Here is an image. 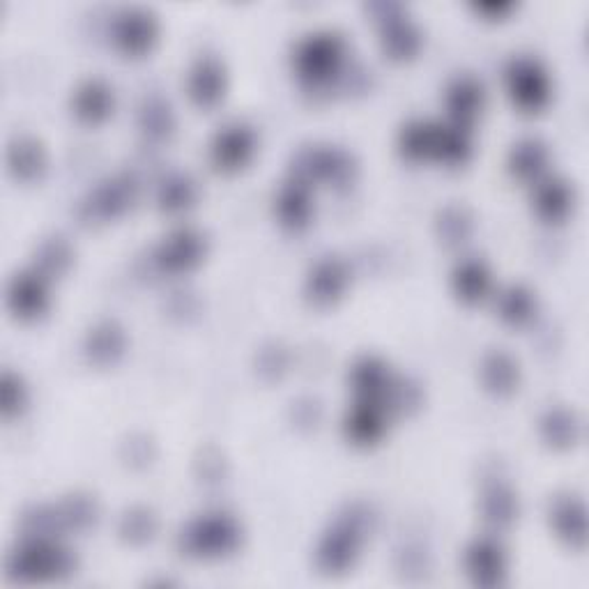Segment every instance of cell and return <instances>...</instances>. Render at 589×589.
Instances as JSON below:
<instances>
[{
    "instance_id": "f1b7e54d",
    "label": "cell",
    "mask_w": 589,
    "mask_h": 589,
    "mask_svg": "<svg viewBox=\"0 0 589 589\" xmlns=\"http://www.w3.org/2000/svg\"><path fill=\"white\" fill-rule=\"evenodd\" d=\"M435 233L447 249H460L475 235V216L465 205L449 203L435 216Z\"/></svg>"
},
{
    "instance_id": "30bf717a",
    "label": "cell",
    "mask_w": 589,
    "mask_h": 589,
    "mask_svg": "<svg viewBox=\"0 0 589 589\" xmlns=\"http://www.w3.org/2000/svg\"><path fill=\"white\" fill-rule=\"evenodd\" d=\"M256 151V132L247 122H229L221 127L210 145L212 166L221 174H235L252 159Z\"/></svg>"
},
{
    "instance_id": "d590c367",
    "label": "cell",
    "mask_w": 589,
    "mask_h": 589,
    "mask_svg": "<svg viewBox=\"0 0 589 589\" xmlns=\"http://www.w3.org/2000/svg\"><path fill=\"white\" fill-rule=\"evenodd\" d=\"M157 530H159L157 515L147 507H132L122 513L118 521V536L127 546H134V548L151 544L157 536Z\"/></svg>"
},
{
    "instance_id": "52a82bcc",
    "label": "cell",
    "mask_w": 589,
    "mask_h": 589,
    "mask_svg": "<svg viewBox=\"0 0 589 589\" xmlns=\"http://www.w3.org/2000/svg\"><path fill=\"white\" fill-rule=\"evenodd\" d=\"M507 86L513 104L525 113L542 111L551 100V79L542 63L519 56L507 65Z\"/></svg>"
},
{
    "instance_id": "ac0fdd59",
    "label": "cell",
    "mask_w": 589,
    "mask_h": 589,
    "mask_svg": "<svg viewBox=\"0 0 589 589\" xmlns=\"http://www.w3.org/2000/svg\"><path fill=\"white\" fill-rule=\"evenodd\" d=\"M484 86L477 81L470 74H463V77H456L447 86V111L452 115V122L458 127L470 130L473 122L479 118L484 109Z\"/></svg>"
},
{
    "instance_id": "277c9868",
    "label": "cell",
    "mask_w": 589,
    "mask_h": 589,
    "mask_svg": "<svg viewBox=\"0 0 589 589\" xmlns=\"http://www.w3.org/2000/svg\"><path fill=\"white\" fill-rule=\"evenodd\" d=\"M242 546V527L229 513H203L178 534V553L189 559H224Z\"/></svg>"
},
{
    "instance_id": "d6986e66",
    "label": "cell",
    "mask_w": 589,
    "mask_h": 589,
    "mask_svg": "<svg viewBox=\"0 0 589 589\" xmlns=\"http://www.w3.org/2000/svg\"><path fill=\"white\" fill-rule=\"evenodd\" d=\"M346 437L357 447H371L387 431V410L376 401H357L346 416Z\"/></svg>"
},
{
    "instance_id": "7c38bea8",
    "label": "cell",
    "mask_w": 589,
    "mask_h": 589,
    "mask_svg": "<svg viewBox=\"0 0 589 589\" xmlns=\"http://www.w3.org/2000/svg\"><path fill=\"white\" fill-rule=\"evenodd\" d=\"M465 569L477 587H500L507 578V553L496 538L481 536L465 551Z\"/></svg>"
},
{
    "instance_id": "2e32d148",
    "label": "cell",
    "mask_w": 589,
    "mask_h": 589,
    "mask_svg": "<svg viewBox=\"0 0 589 589\" xmlns=\"http://www.w3.org/2000/svg\"><path fill=\"white\" fill-rule=\"evenodd\" d=\"M127 353V334L122 330L118 321H100L97 323L84 341V355L92 366H113Z\"/></svg>"
},
{
    "instance_id": "ba28073f",
    "label": "cell",
    "mask_w": 589,
    "mask_h": 589,
    "mask_svg": "<svg viewBox=\"0 0 589 589\" xmlns=\"http://www.w3.org/2000/svg\"><path fill=\"white\" fill-rule=\"evenodd\" d=\"M208 252L205 237L193 229H178L164 237L153 252V265L162 275H185L201 265Z\"/></svg>"
},
{
    "instance_id": "836d02e7",
    "label": "cell",
    "mask_w": 589,
    "mask_h": 589,
    "mask_svg": "<svg viewBox=\"0 0 589 589\" xmlns=\"http://www.w3.org/2000/svg\"><path fill=\"white\" fill-rule=\"evenodd\" d=\"M470 155H473L470 130L458 127L454 125V122H449V125H437L433 159L456 168V166L468 164Z\"/></svg>"
},
{
    "instance_id": "9c48e42d",
    "label": "cell",
    "mask_w": 589,
    "mask_h": 589,
    "mask_svg": "<svg viewBox=\"0 0 589 589\" xmlns=\"http://www.w3.org/2000/svg\"><path fill=\"white\" fill-rule=\"evenodd\" d=\"M111 37L125 56H143L157 40V19L145 8H122L113 16Z\"/></svg>"
},
{
    "instance_id": "8fae6325",
    "label": "cell",
    "mask_w": 589,
    "mask_h": 589,
    "mask_svg": "<svg viewBox=\"0 0 589 589\" xmlns=\"http://www.w3.org/2000/svg\"><path fill=\"white\" fill-rule=\"evenodd\" d=\"M548 519L555 536L574 551L587 546V507L576 493H559L553 498Z\"/></svg>"
},
{
    "instance_id": "8992f818",
    "label": "cell",
    "mask_w": 589,
    "mask_h": 589,
    "mask_svg": "<svg viewBox=\"0 0 589 589\" xmlns=\"http://www.w3.org/2000/svg\"><path fill=\"white\" fill-rule=\"evenodd\" d=\"M141 182L134 174H118L88 191L77 205V219L84 226H100L132 210Z\"/></svg>"
},
{
    "instance_id": "60d3db41",
    "label": "cell",
    "mask_w": 589,
    "mask_h": 589,
    "mask_svg": "<svg viewBox=\"0 0 589 589\" xmlns=\"http://www.w3.org/2000/svg\"><path fill=\"white\" fill-rule=\"evenodd\" d=\"M290 366V353L279 341H269L256 355V371L265 382H279Z\"/></svg>"
},
{
    "instance_id": "bcb514c9",
    "label": "cell",
    "mask_w": 589,
    "mask_h": 589,
    "mask_svg": "<svg viewBox=\"0 0 589 589\" xmlns=\"http://www.w3.org/2000/svg\"><path fill=\"white\" fill-rule=\"evenodd\" d=\"M290 422L298 431H315L323 422V405L313 397H302L290 405Z\"/></svg>"
},
{
    "instance_id": "ffe728a7",
    "label": "cell",
    "mask_w": 589,
    "mask_h": 589,
    "mask_svg": "<svg viewBox=\"0 0 589 589\" xmlns=\"http://www.w3.org/2000/svg\"><path fill=\"white\" fill-rule=\"evenodd\" d=\"M48 298L44 279L37 273L14 275L8 284V307L21 321H35L46 311Z\"/></svg>"
},
{
    "instance_id": "484cf974",
    "label": "cell",
    "mask_w": 589,
    "mask_h": 589,
    "mask_svg": "<svg viewBox=\"0 0 589 589\" xmlns=\"http://www.w3.org/2000/svg\"><path fill=\"white\" fill-rule=\"evenodd\" d=\"M389 382V368L380 357L364 355L351 368V387L359 401L382 403Z\"/></svg>"
},
{
    "instance_id": "7dc6e473",
    "label": "cell",
    "mask_w": 589,
    "mask_h": 589,
    "mask_svg": "<svg viewBox=\"0 0 589 589\" xmlns=\"http://www.w3.org/2000/svg\"><path fill=\"white\" fill-rule=\"evenodd\" d=\"M397 569L405 578H422L429 571V553L422 544H403L397 551Z\"/></svg>"
},
{
    "instance_id": "5b68a950",
    "label": "cell",
    "mask_w": 589,
    "mask_h": 589,
    "mask_svg": "<svg viewBox=\"0 0 589 589\" xmlns=\"http://www.w3.org/2000/svg\"><path fill=\"white\" fill-rule=\"evenodd\" d=\"M357 176L355 157L338 145L313 143L302 145L290 162V178L302 180L309 187L313 182L330 185L334 189H348Z\"/></svg>"
},
{
    "instance_id": "3957f363",
    "label": "cell",
    "mask_w": 589,
    "mask_h": 589,
    "mask_svg": "<svg viewBox=\"0 0 589 589\" xmlns=\"http://www.w3.org/2000/svg\"><path fill=\"white\" fill-rule=\"evenodd\" d=\"M346 56V40L336 31H318L307 35L294 48V69L307 92L313 97L332 95Z\"/></svg>"
},
{
    "instance_id": "c3c4849f",
    "label": "cell",
    "mask_w": 589,
    "mask_h": 589,
    "mask_svg": "<svg viewBox=\"0 0 589 589\" xmlns=\"http://www.w3.org/2000/svg\"><path fill=\"white\" fill-rule=\"evenodd\" d=\"M473 8L486 19H502L515 8V3L513 0H477V3H473Z\"/></svg>"
},
{
    "instance_id": "44dd1931",
    "label": "cell",
    "mask_w": 589,
    "mask_h": 589,
    "mask_svg": "<svg viewBox=\"0 0 589 589\" xmlns=\"http://www.w3.org/2000/svg\"><path fill=\"white\" fill-rule=\"evenodd\" d=\"M538 431H542V440L551 449L567 452L582 440V420L576 410L555 405L544 412Z\"/></svg>"
},
{
    "instance_id": "4316f807",
    "label": "cell",
    "mask_w": 589,
    "mask_h": 589,
    "mask_svg": "<svg viewBox=\"0 0 589 589\" xmlns=\"http://www.w3.org/2000/svg\"><path fill=\"white\" fill-rule=\"evenodd\" d=\"M8 168L21 182H35L46 170V155L40 141L33 136H14L8 143Z\"/></svg>"
},
{
    "instance_id": "74e56055",
    "label": "cell",
    "mask_w": 589,
    "mask_h": 589,
    "mask_svg": "<svg viewBox=\"0 0 589 589\" xmlns=\"http://www.w3.org/2000/svg\"><path fill=\"white\" fill-rule=\"evenodd\" d=\"M19 527L23 536H35V538H60L67 532L58 504L29 507L21 513Z\"/></svg>"
},
{
    "instance_id": "1f68e13d",
    "label": "cell",
    "mask_w": 589,
    "mask_h": 589,
    "mask_svg": "<svg viewBox=\"0 0 589 589\" xmlns=\"http://www.w3.org/2000/svg\"><path fill=\"white\" fill-rule=\"evenodd\" d=\"M454 292L456 298L465 304H479L488 290H490V273L488 267L477 260V258H468L463 260L456 269H454Z\"/></svg>"
},
{
    "instance_id": "cb8c5ba5",
    "label": "cell",
    "mask_w": 589,
    "mask_h": 589,
    "mask_svg": "<svg viewBox=\"0 0 589 589\" xmlns=\"http://www.w3.org/2000/svg\"><path fill=\"white\" fill-rule=\"evenodd\" d=\"M136 125L145 141L164 143L176 132V115L162 95H145L136 109Z\"/></svg>"
},
{
    "instance_id": "b9f144b4",
    "label": "cell",
    "mask_w": 589,
    "mask_h": 589,
    "mask_svg": "<svg viewBox=\"0 0 589 589\" xmlns=\"http://www.w3.org/2000/svg\"><path fill=\"white\" fill-rule=\"evenodd\" d=\"M193 473H196V479H199L203 486L216 488L226 479V460L216 447L208 445L199 454H196Z\"/></svg>"
},
{
    "instance_id": "7a4b0ae2",
    "label": "cell",
    "mask_w": 589,
    "mask_h": 589,
    "mask_svg": "<svg viewBox=\"0 0 589 589\" xmlns=\"http://www.w3.org/2000/svg\"><path fill=\"white\" fill-rule=\"evenodd\" d=\"M74 571H77V555L58 538L23 536V542L5 559V578L21 585L65 580Z\"/></svg>"
},
{
    "instance_id": "7402d4cb",
    "label": "cell",
    "mask_w": 589,
    "mask_h": 589,
    "mask_svg": "<svg viewBox=\"0 0 589 589\" xmlns=\"http://www.w3.org/2000/svg\"><path fill=\"white\" fill-rule=\"evenodd\" d=\"M113 90L102 79H86L71 97V109L86 125H100L113 113Z\"/></svg>"
},
{
    "instance_id": "7bdbcfd3",
    "label": "cell",
    "mask_w": 589,
    "mask_h": 589,
    "mask_svg": "<svg viewBox=\"0 0 589 589\" xmlns=\"http://www.w3.org/2000/svg\"><path fill=\"white\" fill-rule=\"evenodd\" d=\"M26 385L23 380L5 368L3 376H0V410H3L5 420H12V416H19L26 408Z\"/></svg>"
},
{
    "instance_id": "603a6c76",
    "label": "cell",
    "mask_w": 589,
    "mask_h": 589,
    "mask_svg": "<svg viewBox=\"0 0 589 589\" xmlns=\"http://www.w3.org/2000/svg\"><path fill=\"white\" fill-rule=\"evenodd\" d=\"M277 216L281 221V226L288 231H302L309 226V221L313 216V199H311V187L302 180L290 178L277 196Z\"/></svg>"
},
{
    "instance_id": "f546056e",
    "label": "cell",
    "mask_w": 589,
    "mask_h": 589,
    "mask_svg": "<svg viewBox=\"0 0 589 589\" xmlns=\"http://www.w3.org/2000/svg\"><path fill=\"white\" fill-rule=\"evenodd\" d=\"M548 166V147L534 136L521 138L509 153V174L519 180H538Z\"/></svg>"
},
{
    "instance_id": "ee69618b",
    "label": "cell",
    "mask_w": 589,
    "mask_h": 589,
    "mask_svg": "<svg viewBox=\"0 0 589 589\" xmlns=\"http://www.w3.org/2000/svg\"><path fill=\"white\" fill-rule=\"evenodd\" d=\"M120 458L125 460L132 470H145L155 460V442L145 433H132L122 440Z\"/></svg>"
},
{
    "instance_id": "e0dca14e",
    "label": "cell",
    "mask_w": 589,
    "mask_h": 589,
    "mask_svg": "<svg viewBox=\"0 0 589 589\" xmlns=\"http://www.w3.org/2000/svg\"><path fill=\"white\" fill-rule=\"evenodd\" d=\"M422 31L416 29V23L410 21L405 16V10L389 16L380 23V44L382 52L391 58V60H410L416 54H420L422 48Z\"/></svg>"
},
{
    "instance_id": "4dcf8cb0",
    "label": "cell",
    "mask_w": 589,
    "mask_h": 589,
    "mask_svg": "<svg viewBox=\"0 0 589 589\" xmlns=\"http://www.w3.org/2000/svg\"><path fill=\"white\" fill-rule=\"evenodd\" d=\"M74 265V247L63 235L44 237L35 249V273L42 279H58Z\"/></svg>"
},
{
    "instance_id": "e575fe53",
    "label": "cell",
    "mask_w": 589,
    "mask_h": 589,
    "mask_svg": "<svg viewBox=\"0 0 589 589\" xmlns=\"http://www.w3.org/2000/svg\"><path fill=\"white\" fill-rule=\"evenodd\" d=\"M199 199V187L187 174H170L157 189V205L166 214H180Z\"/></svg>"
},
{
    "instance_id": "d6a6232c",
    "label": "cell",
    "mask_w": 589,
    "mask_h": 589,
    "mask_svg": "<svg viewBox=\"0 0 589 589\" xmlns=\"http://www.w3.org/2000/svg\"><path fill=\"white\" fill-rule=\"evenodd\" d=\"M437 125L429 120H410L399 134V151L410 162H424L435 155Z\"/></svg>"
},
{
    "instance_id": "9a60e30c",
    "label": "cell",
    "mask_w": 589,
    "mask_h": 589,
    "mask_svg": "<svg viewBox=\"0 0 589 589\" xmlns=\"http://www.w3.org/2000/svg\"><path fill=\"white\" fill-rule=\"evenodd\" d=\"M519 513H521V504H519V496L513 493V488L500 477L486 479L484 493H481L484 523L490 530L504 532L519 521Z\"/></svg>"
},
{
    "instance_id": "f35d334b",
    "label": "cell",
    "mask_w": 589,
    "mask_h": 589,
    "mask_svg": "<svg viewBox=\"0 0 589 589\" xmlns=\"http://www.w3.org/2000/svg\"><path fill=\"white\" fill-rule=\"evenodd\" d=\"M498 313L502 321L511 327H523L527 325L534 313H536V300L530 288L525 286H509L502 290L500 300H498Z\"/></svg>"
},
{
    "instance_id": "681fc988",
    "label": "cell",
    "mask_w": 589,
    "mask_h": 589,
    "mask_svg": "<svg viewBox=\"0 0 589 589\" xmlns=\"http://www.w3.org/2000/svg\"><path fill=\"white\" fill-rule=\"evenodd\" d=\"M405 8L401 3H397V0H374V3H368L366 5V12L371 14L378 23H382L385 19L389 16H394L399 12H403Z\"/></svg>"
},
{
    "instance_id": "d4e9b609",
    "label": "cell",
    "mask_w": 589,
    "mask_h": 589,
    "mask_svg": "<svg viewBox=\"0 0 589 589\" xmlns=\"http://www.w3.org/2000/svg\"><path fill=\"white\" fill-rule=\"evenodd\" d=\"M481 382L486 391L507 399L521 385V366L504 351H490L481 362Z\"/></svg>"
},
{
    "instance_id": "ab89813d",
    "label": "cell",
    "mask_w": 589,
    "mask_h": 589,
    "mask_svg": "<svg viewBox=\"0 0 589 589\" xmlns=\"http://www.w3.org/2000/svg\"><path fill=\"white\" fill-rule=\"evenodd\" d=\"M385 410L401 414V416H412L414 412H420L424 405V389L422 385L412 378H391L387 394L382 399Z\"/></svg>"
},
{
    "instance_id": "4fadbf2b",
    "label": "cell",
    "mask_w": 589,
    "mask_h": 589,
    "mask_svg": "<svg viewBox=\"0 0 589 589\" xmlns=\"http://www.w3.org/2000/svg\"><path fill=\"white\" fill-rule=\"evenodd\" d=\"M351 284L348 265L341 258L327 256L321 258L309 273L307 279V300L315 307H332L341 300V294L346 292Z\"/></svg>"
},
{
    "instance_id": "83f0119b",
    "label": "cell",
    "mask_w": 589,
    "mask_h": 589,
    "mask_svg": "<svg viewBox=\"0 0 589 589\" xmlns=\"http://www.w3.org/2000/svg\"><path fill=\"white\" fill-rule=\"evenodd\" d=\"M534 208L548 224H559L574 210V189L559 178H548L536 185Z\"/></svg>"
},
{
    "instance_id": "f6af8a7d",
    "label": "cell",
    "mask_w": 589,
    "mask_h": 589,
    "mask_svg": "<svg viewBox=\"0 0 589 589\" xmlns=\"http://www.w3.org/2000/svg\"><path fill=\"white\" fill-rule=\"evenodd\" d=\"M164 311L178 323H191L201 313V300L191 290H174L164 302Z\"/></svg>"
},
{
    "instance_id": "6da1fadb",
    "label": "cell",
    "mask_w": 589,
    "mask_h": 589,
    "mask_svg": "<svg viewBox=\"0 0 589 589\" xmlns=\"http://www.w3.org/2000/svg\"><path fill=\"white\" fill-rule=\"evenodd\" d=\"M374 530L376 513L371 507L364 502L346 504L318 544L315 567L325 576L348 574L355 567L366 536Z\"/></svg>"
},
{
    "instance_id": "5bb4252c",
    "label": "cell",
    "mask_w": 589,
    "mask_h": 589,
    "mask_svg": "<svg viewBox=\"0 0 589 589\" xmlns=\"http://www.w3.org/2000/svg\"><path fill=\"white\" fill-rule=\"evenodd\" d=\"M187 90L191 102L201 109L216 107L226 95V69L214 56H201L189 69Z\"/></svg>"
},
{
    "instance_id": "8d00e7d4",
    "label": "cell",
    "mask_w": 589,
    "mask_h": 589,
    "mask_svg": "<svg viewBox=\"0 0 589 589\" xmlns=\"http://www.w3.org/2000/svg\"><path fill=\"white\" fill-rule=\"evenodd\" d=\"M60 515L67 532L74 534H86L97 527L100 523V504L88 493H71L67 496L60 504Z\"/></svg>"
}]
</instances>
